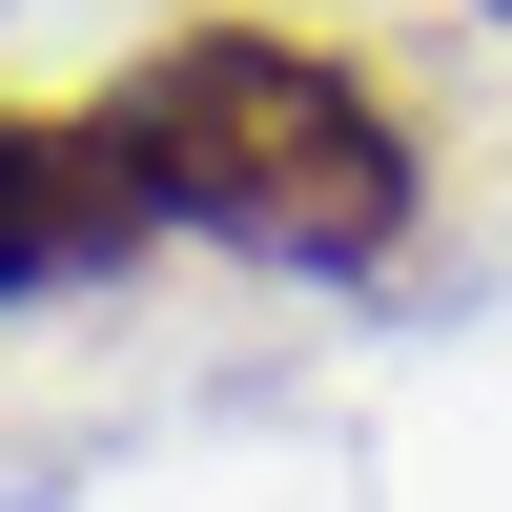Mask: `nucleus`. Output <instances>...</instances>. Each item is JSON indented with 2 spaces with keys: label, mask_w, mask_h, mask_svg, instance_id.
Returning a JSON list of instances; mask_svg holds the SVG:
<instances>
[{
  "label": "nucleus",
  "mask_w": 512,
  "mask_h": 512,
  "mask_svg": "<svg viewBox=\"0 0 512 512\" xmlns=\"http://www.w3.org/2000/svg\"><path fill=\"white\" fill-rule=\"evenodd\" d=\"M103 123H123V164H144L164 226L246 246V267L349 287V267L410 246V123L369 103L328 41H287V21H185Z\"/></svg>",
  "instance_id": "obj_1"
},
{
  "label": "nucleus",
  "mask_w": 512,
  "mask_h": 512,
  "mask_svg": "<svg viewBox=\"0 0 512 512\" xmlns=\"http://www.w3.org/2000/svg\"><path fill=\"white\" fill-rule=\"evenodd\" d=\"M144 226L164 205H144V164H123V123H0V308L123 267Z\"/></svg>",
  "instance_id": "obj_2"
},
{
  "label": "nucleus",
  "mask_w": 512,
  "mask_h": 512,
  "mask_svg": "<svg viewBox=\"0 0 512 512\" xmlns=\"http://www.w3.org/2000/svg\"><path fill=\"white\" fill-rule=\"evenodd\" d=\"M492 21H512V0H492Z\"/></svg>",
  "instance_id": "obj_3"
}]
</instances>
